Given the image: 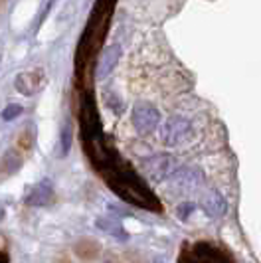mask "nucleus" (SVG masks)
Instances as JSON below:
<instances>
[{"label":"nucleus","mask_w":261,"mask_h":263,"mask_svg":"<svg viewBox=\"0 0 261 263\" xmlns=\"http://www.w3.org/2000/svg\"><path fill=\"white\" fill-rule=\"evenodd\" d=\"M117 0H95L91 16L85 24L76 52V85L79 89H87L91 83V73L95 67V60L101 52L109 32V24L113 18Z\"/></svg>","instance_id":"nucleus-1"},{"label":"nucleus","mask_w":261,"mask_h":263,"mask_svg":"<svg viewBox=\"0 0 261 263\" xmlns=\"http://www.w3.org/2000/svg\"><path fill=\"white\" fill-rule=\"evenodd\" d=\"M180 263H232V259L210 243H196L182 251Z\"/></svg>","instance_id":"nucleus-2"},{"label":"nucleus","mask_w":261,"mask_h":263,"mask_svg":"<svg viewBox=\"0 0 261 263\" xmlns=\"http://www.w3.org/2000/svg\"><path fill=\"white\" fill-rule=\"evenodd\" d=\"M76 255L83 261H91V259H97L101 255V246L93 239H81L76 246Z\"/></svg>","instance_id":"nucleus-3"},{"label":"nucleus","mask_w":261,"mask_h":263,"mask_svg":"<svg viewBox=\"0 0 261 263\" xmlns=\"http://www.w3.org/2000/svg\"><path fill=\"white\" fill-rule=\"evenodd\" d=\"M6 4V0H0V10H2V6Z\"/></svg>","instance_id":"nucleus-4"}]
</instances>
